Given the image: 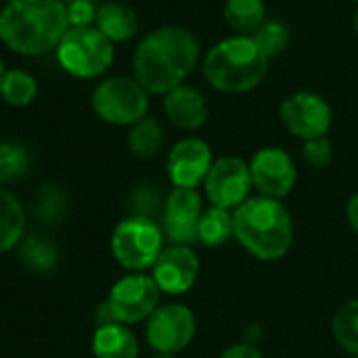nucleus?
Returning a JSON list of instances; mask_svg holds the SVG:
<instances>
[{"label":"nucleus","mask_w":358,"mask_h":358,"mask_svg":"<svg viewBox=\"0 0 358 358\" xmlns=\"http://www.w3.org/2000/svg\"><path fill=\"white\" fill-rule=\"evenodd\" d=\"M354 32H356V36H358V11H356V15H354Z\"/></svg>","instance_id":"35"},{"label":"nucleus","mask_w":358,"mask_h":358,"mask_svg":"<svg viewBox=\"0 0 358 358\" xmlns=\"http://www.w3.org/2000/svg\"><path fill=\"white\" fill-rule=\"evenodd\" d=\"M234 238V213L217 207H207L199 222V243L215 249Z\"/></svg>","instance_id":"23"},{"label":"nucleus","mask_w":358,"mask_h":358,"mask_svg":"<svg viewBox=\"0 0 358 358\" xmlns=\"http://www.w3.org/2000/svg\"><path fill=\"white\" fill-rule=\"evenodd\" d=\"M160 289L148 272H129L118 278L103 303H99L95 312L97 327L120 322V324H137L145 322L154 310L160 306Z\"/></svg>","instance_id":"5"},{"label":"nucleus","mask_w":358,"mask_h":358,"mask_svg":"<svg viewBox=\"0 0 358 358\" xmlns=\"http://www.w3.org/2000/svg\"><path fill=\"white\" fill-rule=\"evenodd\" d=\"M249 171L257 196L282 201L293 192L297 184L295 160L287 150L276 145L259 148L249 160Z\"/></svg>","instance_id":"11"},{"label":"nucleus","mask_w":358,"mask_h":358,"mask_svg":"<svg viewBox=\"0 0 358 358\" xmlns=\"http://www.w3.org/2000/svg\"><path fill=\"white\" fill-rule=\"evenodd\" d=\"M196 329V316L186 303H160L145 320V343L158 354L177 356L194 341Z\"/></svg>","instance_id":"9"},{"label":"nucleus","mask_w":358,"mask_h":358,"mask_svg":"<svg viewBox=\"0 0 358 358\" xmlns=\"http://www.w3.org/2000/svg\"><path fill=\"white\" fill-rule=\"evenodd\" d=\"M0 97L13 108H26L38 97V83L30 72L22 68L7 70L3 83H0Z\"/></svg>","instance_id":"25"},{"label":"nucleus","mask_w":358,"mask_h":358,"mask_svg":"<svg viewBox=\"0 0 358 358\" xmlns=\"http://www.w3.org/2000/svg\"><path fill=\"white\" fill-rule=\"evenodd\" d=\"M213 150L201 137H184L166 154V175L173 188L199 190L213 166Z\"/></svg>","instance_id":"14"},{"label":"nucleus","mask_w":358,"mask_h":358,"mask_svg":"<svg viewBox=\"0 0 358 358\" xmlns=\"http://www.w3.org/2000/svg\"><path fill=\"white\" fill-rule=\"evenodd\" d=\"M164 249L162 228L148 215H129L118 222L110 236L112 257L127 272H148Z\"/></svg>","instance_id":"6"},{"label":"nucleus","mask_w":358,"mask_h":358,"mask_svg":"<svg viewBox=\"0 0 358 358\" xmlns=\"http://www.w3.org/2000/svg\"><path fill=\"white\" fill-rule=\"evenodd\" d=\"M95 28L110 38L114 45L116 43H127L133 41L139 32V17L133 11V7L124 3H103L97 7L95 15Z\"/></svg>","instance_id":"18"},{"label":"nucleus","mask_w":358,"mask_h":358,"mask_svg":"<svg viewBox=\"0 0 358 358\" xmlns=\"http://www.w3.org/2000/svg\"><path fill=\"white\" fill-rule=\"evenodd\" d=\"M352 3H358V0H352Z\"/></svg>","instance_id":"36"},{"label":"nucleus","mask_w":358,"mask_h":358,"mask_svg":"<svg viewBox=\"0 0 358 358\" xmlns=\"http://www.w3.org/2000/svg\"><path fill=\"white\" fill-rule=\"evenodd\" d=\"M345 220H348L350 228L358 234V192L352 194L345 205Z\"/></svg>","instance_id":"32"},{"label":"nucleus","mask_w":358,"mask_h":358,"mask_svg":"<svg viewBox=\"0 0 358 358\" xmlns=\"http://www.w3.org/2000/svg\"><path fill=\"white\" fill-rule=\"evenodd\" d=\"M150 274L162 295L177 297L188 293L196 285L201 274V259L192 247L169 245L162 249Z\"/></svg>","instance_id":"15"},{"label":"nucleus","mask_w":358,"mask_h":358,"mask_svg":"<svg viewBox=\"0 0 358 358\" xmlns=\"http://www.w3.org/2000/svg\"><path fill=\"white\" fill-rule=\"evenodd\" d=\"M68 209V201L66 194L59 186H43L38 201H36V213L43 222L47 224H55L59 220H64Z\"/></svg>","instance_id":"28"},{"label":"nucleus","mask_w":358,"mask_h":358,"mask_svg":"<svg viewBox=\"0 0 358 358\" xmlns=\"http://www.w3.org/2000/svg\"><path fill=\"white\" fill-rule=\"evenodd\" d=\"M224 20L234 32V36H253L266 20L264 0H226Z\"/></svg>","instance_id":"21"},{"label":"nucleus","mask_w":358,"mask_h":358,"mask_svg":"<svg viewBox=\"0 0 358 358\" xmlns=\"http://www.w3.org/2000/svg\"><path fill=\"white\" fill-rule=\"evenodd\" d=\"M217 358H264V356L255 343L236 341V343H230Z\"/></svg>","instance_id":"31"},{"label":"nucleus","mask_w":358,"mask_h":358,"mask_svg":"<svg viewBox=\"0 0 358 358\" xmlns=\"http://www.w3.org/2000/svg\"><path fill=\"white\" fill-rule=\"evenodd\" d=\"M234 213V238L259 262L282 259L295 238L293 217L282 201L251 196Z\"/></svg>","instance_id":"3"},{"label":"nucleus","mask_w":358,"mask_h":358,"mask_svg":"<svg viewBox=\"0 0 358 358\" xmlns=\"http://www.w3.org/2000/svg\"><path fill=\"white\" fill-rule=\"evenodd\" d=\"M255 45L259 47V51L272 59V57H278L287 47H289V41H291V32L285 24L280 22H266L253 36Z\"/></svg>","instance_id":"27"},{"label":"nucleus","mask_w":358,"mask_h":358,"mask_svg":"<svg viewBox=\"0 0 358 358\" xmlns=\"http://www.w3.org/2000/svg\"><path fill=\"white\" fill-rule=\"evenodd\" d=\"M32 169V152L20 141H0V186L24 179Z\"/></svg>","instance_id":"26"},{"label":"nucleus","mask_w":358,"mask_h":358,"mask_svg":"<svg viewBox=\"0 0 358 358\" xmlns=\"http://www.w3.org/2000/svg\"><path fill=\"white\" fill-rule=\"evenodd\" d=\"M270 70V59L251 36H230L215 43L203 62L205 80L220 93L241 95L262 85Z\"/></svg>","instance_id":"4"},{"label":"nucleus","mask_w":358,"mask_h":358,"mask_svg":"<svg viewBox=\"0 0 358 358\" xmlns=\"http://www.w3.org/2000/svg\"><path fill=\"white\" fill-rule=\"evenodd\" d=\"M17 257H20L22 266L28 272L38 274V276L53 274L59 268V262H62L59 249L51 241H47L45 236H36V234L26 236L20 243Z\"/></svg>","instance_id":"20"},{"label":"nucleus","mask_w":358,"mask_h":358,"mask_svg":"<svg viewBox=\"0 0 358 358\" xmlns=\"http://www.w3.org/2000/svg\"><path fill=\"white\" fill-rule=\"evenodd\" d=\"M68 30L64 0H9L0 11V43L24 57L55 51Z\"/></svg>","instance_id":"2"},{"label":"nucleus","mask_w":358,"mask_h":358,"mask_svg":"<svg viewBox=\"0 0 358 358\" xmlns=\"http://www.w3.org/2000/svg\"><path fill=\"white\" fill-rule=\"evenodd\" d=\"M91 352L95 358H137L139 341L127 324H99L91 339Z\"/></svg>","instance_id":"17"},{"label":"nucleus","mask_w":358,"mask_h":358,"mask_svg":"<svg viewBox=\"0 0 358 358\" xmlns=\"http://www.w3.org/2000/svg\"><path fill=\"white\" fill-rule=\"evenodd\" d=\"M162 112L166 120L179 131H199L209 118V101L194 85H179L162 97Z\"/></svg>","instance_id":"16"},{"label":"nucleus","mask_w":358,"mask_h":358,"mask_svg":"<svg viewBox=\"0 0 358 358\" xmlns=\"http://www.w3.org/2000/svg\"><path fill=\"white\" fill-rule=\"evenodd\" d=\"M278 116L282 127L301 141L327 137L333 124V110L329 101L314 91H297L289 95L280 103Z\"/></svg>","instance_id":"12"},{"label":"nucleus","mask_w":358,"mask_h":358,"mask_svg":"<svg viewBox=\"0 0 358 358\" xmlns=\"http://www.w3.org/2000/svg\"><path fill=\"white\" fill-rule=\"evenodd\" d=\"M97 9L91 0H72L68 5V20L70 28H89L95 24Z\"/></svg>","instance_id":"30"},{"label":"nucleus","mask_w":358,"mask_h":358,"mask_svg":"<svg viewBox=\"0 0 358 358\" xmlns=\"http://www.w3.org/2000/svg\"><path fill=\"white\" fill-rule=\"evenodd\" d=\"M205 199L211 207L236 211L251 199L253 182L249 162L241 156H222L205 179Z\"/></svg>","instance_id":"10"},{"label":"nucleus","mask_w":358,"mask_h":358,"mask_svg":"<svg viewBox=\"0 0 358 358\" xmlns=\"http://www.w3.org/2000/svg\"><path fill=\"white\" fill-rule=\"evenodd\" d=\"M26 226L28 222L22 201L11 190L0 186V255L20 247L26 238Z\"/></svg>","instance_id":"19"},{"label":"nucleus","mask_w":358,"mask_h":358,"mask_svg":"<svg viewBox=\"0 0 358 358\" xmlns=\"http://www.w3.org/2000/svg\"><path fill=\"white\" fill-rule=\"evenodd\" d=\"M331 333L343 352L358 356V299H348L335 310Z\"/></svg>","instance_id":"24"},{"label":"nucleus","mask_w":358,"mask_h":358,"mask_svg":"<svg viewBox=\"0 0 358 358\" xmlns=\"http://www.w3.org/2000/svg\"><path fill=\"white\" fill-rule=\"evenodd\" d=\"M91 108L106 124L131 129L148 116L150 93L133 76H112L93 89Z\"/></svg>","instance_id":"8"},{"label":"nucleus","mask_w":358,"mask_h":358,"mask_svg":"<svg viewBox=\"0 0 358 358\" xmlns=\"http://www.w3.org/2000/svg\"><path fill=\"white\" fill-rule=\"evenodd\" d=\"M354 358H358V356H354Z\"/></svg>","instance_id":"37"},{"label":"nucleus","mask_w":358,"mask_h":358,"mask_svg":"<svg viewBox=\"0 0 358 358\" xmlns=\"http://www.w3.org/2000/svg\"><path fill=\"white\" fill-rule=\"evenodd\" d=\"M5 72H7V68H5L3 59H0V83H3V78H5Z\"/></svg>","instance_id":"34"},{"label":"nucleus","mask_w":358,"mask_h":358,"mask_svg":"<svg viewBox=\"0 0 358 358\" xmlns=\"http://www.w3.org/2000/svg\"><path fill=\"white\" fill-rule=\"evenodd\" d=\"M205 213L203 194L190 188H173L162 205V232L171 245L199 243V222Z\"/></svg>","instance_id":"13"},{"label":"nucleus","mask_w":358,"mask_h":358,"mask_svg":"<svg viewBox=\"0 0 358 358\" xmlns=\"http://www.w3.org/2000/svg\"><path fill=\"white\" fill-rule=\"evenodd\" d=\"M333 143L329 137H316L310 141H303L301 145V156L308 166L312 169H324L333 160Z\"/></svg>","instance_id":"29"},{"label":"nucleus","mask_w":358,"mask_h":358,"mask_svg":"<svg viewBox=\"0 0 358 358\" xmlns=\"http://www.w3.org/2000/svg\"><path fill=\"white\" fill-rule=\"evenodd\" d=\"M57 64L74 78L91 80L106 74L114 62V43L95 26L70 28L55 49Z\"/></svg>","instance_id":"7"},{"label":"nucleus","mask_w":358,"mask_h":358,"mask_svg":"<svg viewBox=\"0 0 358 358\" xmlns=\"http://www.w3.org/2000/svg\"><path fill=\"white\" fill-rule=\"evenodd\" d=\"M201 62L199 38L182 26H162L148 32L133 53V78L150 95H166L186 85Z\"/></svg>","instance_id":"1"},{"label":"nucleus","mask_w":358,"mask_h":358,"mask_svg":"<svg viewBox=\"0 0 358 358\" xmlns=\"http://www.w3.org/2000/svg\"><path fill=\"white\" fill-rule=\"evenodd\" d=\"M127 145L129 152L137 158H154L164 145V129L160 120L154 116H145L143 120L133 124L127 135Z\"/></svg>","instance_id":"22"},{"label":"nucleus","mask_w":358,"mask_h":358,"mask_svg":"<svg viewBox=\"0 0 358 358\" xmlns=\"http://www.w3.org/2000/svg\"><path fill=\"white\" fill-rule=\"evenodd\" d=\"M152 358H177V356L175 354H158V352H154Z\"/></svg>","instance_id":"33"}]
</instances>
